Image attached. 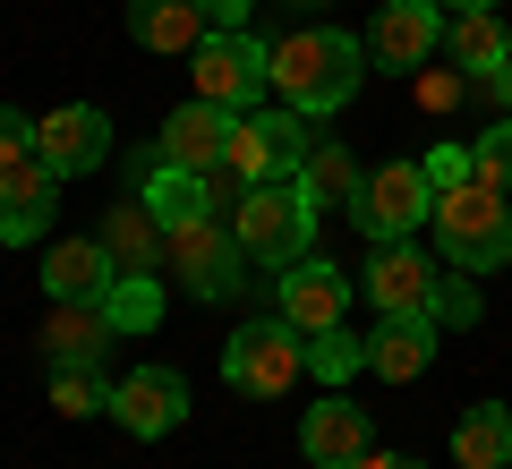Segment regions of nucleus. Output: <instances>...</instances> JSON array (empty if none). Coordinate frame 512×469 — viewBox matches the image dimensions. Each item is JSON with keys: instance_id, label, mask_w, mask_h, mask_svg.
I'll return each mask as SVG.
<instances>
[{"instance_id": "obj_20", "label": "nucleus", "mask_w": 512, "mask_h": 469, "mask_svg": "<svg viewBox=\"0 0 512 469\" xmlns=\"http://www.w3.org/2000/svg\"><path fill=\"white\" fill-rule=\"evenodd\" d=\"M128 35L146 52H197L214 18H205V0H128Z\"/></svg>"}, {"instance_id": "obj_8", "label": "nucleus", "mask_w": 512, "mask_h": 469, "mask_svg": "<svg viewBox=\"0 0 512 469\" xmlns=\"http://www.w3.org/2000/svg\"><path fill=\"white\" fill-rule=\"evenodd\" d=\"M265 52H274V43H256L248 26H214V35L188 52V60H197L188 77H197L205 103H222V111H256V94L274 86V77H265Z\"/></svg>"}, {"instance_id": "obj_37", "label": "nucleus", "mask_w": 512, "mask_h": 469, "mask_svg": "<svg viewBox=\"0 0 512 469\" xmlns=\"http://www.w3.org/2000/svg\"><path fill=\"white\" fill-rule=\"evenodd\" d=\"M436 9H444V18H453V9H504V0H436Z\"/></svg>"}, {"instance_id": "obj_28", "label": "nucleus", "mask_w": 512, "mask_h": 469, "mask_svg": "<svg viewBox=\"0 0 512 469\" xmlns=\"http://www.w3.org/2000/svg\"><path fill=\"white\" fill-rule=\"evenodd\" d=\"M103 307H111V325H120V333H154V316H163V282H154V273H120Z\"/></svg>"}, {"instance_id": "obj_21", "label": "nucleus", "mask_w": 512, "mask_h": 469, "mask_svg": "<svg viewBox=\"0 0 512 469\" xmlns=\"http://www.w3.org/2000/svg\"><path fill=\"white\" fill-rule=\"evenodd\" d=\"M94 239H103L111 273H154V265H163V222L146 214V197H137V205H111Z\"/></svg>"}, {"instance_id": "obj_10", "label": "nucleus", "mask_w": 512, "mask_h": 469, "mask_svg": "<svg viewBox=\"0 0 512 469\" xmlns=\"http://www.w3.org/2000/svg\"><path fill=\"white\" fill-rule=\"evenodd\" d=\"M359 290L376 299V316H436L444 273H427V256L410 248V239H384V248L359 265Z\"/></svg>"}, {"instance_id": "obj_35", "label": "nucleus", "mask_w": 512, "mask_h": 469, "mask_svg": "<svg viewBox=\"0 0 512 469\" xmlns=\"http://www.w3.org/2000/svg\"><path fill=\"white\" fill-rule=\"evenodd\" d=\"M350 469H427V461H410V452H359Z\"/></svg>"}, {"instance_id": "obj_34", "label": "nucleus", "mask_w": 512, "mask_h": 469, "mask_svg": "<svg viewBox=\"0 0 512 469\" xmlns=\"http://www.w3.org/2000/svg\"><path fill=\"white\" fill-rule=\"evenodd\" d=\"M470 94H478V103H504V111H512V60L478 69V77H470Z\"/></svg>"}, {"instance_id": "obj_4", "label": "nucleus", "mask_w": 512, "mask_h": 469, "mask_svg": "<svg viewBox=\"0 0 512 469\" xmlns=\"http://www.w3.org/2000/svg\"><path fill=\"white\" fill-rule=\"evenodd\" d=\"M308 376V333L291 325V316H256V325H239L231 342H222V384L248 401H282L291 384Z\"/></svg>"}, {"instance_id": "obj_16", "label": "nucleus", "mask_w": 512, "mask_h": 469, "mask_svg": "<svg viewBox=\"0 0 512 469\" xmlns=\"http://www.w3.org/2000/svg\"><path fill=\"white\" fill-rule=\"evenodd\" d=\"M299 452H308V469H350L359 452H376V418H367L359 401L325 393L308 418H299Z\"/></svg>"}, {"instance_id": "obj_5", "label": "nucleus", "mask_w": 512, "mask_h": 469, "mask_svg": "<svg viewBox=\"0 0 512 469\" xmlns=\"http://www.w3.org/2000/svg\"><path fill=\"white\" fill-rule=\"evenodd\" d=\"M163 273H180L188 299L222 307V299H239V282H248V248H239V231H222V214H205V222L163 231Z\"/></svg>"}, {"instance_id": "obj_29", "label": "nucleus", "mask_w": 512, "mask_h": 469, "mask_svg": "<svg viewBox=\"0 0 512 469\" xmlns=\"http://www.w3.org/2000/svg\"><path fill=\"white\" fill-rule=\"evenodd\" d=\"M470 163H478V188H495V197H512V111L487 128V137L470 145Z\"/></svg>"}, {"instance_id": "obj_15", "label": "nucleus", "mask_w": 512, "mask_h": 469, "mask_svg": "<svg viewBox=\"0 0 512 469\" xmlns=\"http://www.w3.org/2000/svg\"><path fill=\"white\" fill-rule=\"evenodd\" d=\"M137 197H146V214L163 222V231H180V222H205L222 205V180H214V171H180V163H163V154H146V163H137Z\"/></svg>"}, {"instance_id": "obj_17", "label": "nucleus", "mask_w": 512, "mask_h": 469, "mask_svg": "<svg viewBox=\"0 0 512 469\" xmlns=\"http://www.w3.org/2000/svg\"><path fill=\"white\" fill-rule=\"evenodd\" d=\"M35 154L60 171V180H77V171H94L111 154V120L94 103H60L52 120H35Z\"/></svg>"}, {"instance_id": "obj_9", "label": "nucleus", "mask_w": 512, "mask_h": 469, "mask_svg": "<svg viewBox=\"0 0 512 469\" xmlns=\"http://www.w3.org/2000/svg\"><path fill=\"white\" fill-rule=\"evenodd\" d=\"M111 418H120L128 435H180L188 427V376L180 367H128V376H111Z\"/></svg>"}, {"instance_id": "obj_31", "label": "nucleus", "mask_w": 512, "mask_h": 469, "mask_svg": "<svg viewBox=\"0 0 512 469\" xmlns=\"http://www.w3.org/2000/svg\"><path fill=\"white\" fill-rule=\"evenodd\" d=\"M470 316H478L470 273H444V290H436V325H470Z\"/></svg>"}, {"instance_id": "obj_6", "label": "nucleus", "mask_w": 512, "mask_h": 469, "mask_svg": "<svg viewBox=\"0 0 512 469\" xmlns=\"http://www.w3.org/2000/svg\"><path fill=\"white\" fill-rule=\"evenodd\" d=\"M316 154V128H308V111H248V120L231 128V154H222V171H231L239 188H256V180H299V163Z\"/></svg>"}, {"instance_id": "obj_32", "label": "nucleus", "mask_w": 512, "mask_h": 469, "mask_svg": "<svg viewBox=\"0 0 512 469\" xmlns=\"http://www.w3.org/2000/svg\"><path fill=\"white\" fill-rule=\"evenodd\" d=\"M427 180H436V197H444V188H461V180H478L470 145H436V154H427Z\"/></svg>"}, {"instance_id": "obj_38", "label": "nucleus", "mask_w": 512, "mask_h": 469, "mask_svg": "<svg viewBox=\"0 0 512 469\" xmlns=\"http://www.w3.org/2000/svg\"><path fill=\"white\" fill-rule=\"evenodd\" d=\"M291 9H316V0H291Z\"/></svg>"}, {"instance_id": "obj_27", "label": "nucleus", "mask_w": 512, "mask_h": 469, "mask_svg": "<svg viewBox=\"0 0 512 469\" xmlns=\"http://www.w3.org/2000/svg\"><path fill=\"white\" fill-rule=\"evenodd\" d=\"M359 367H367V342H359V333H342V325L308 333V376H316V384H350Z\"/></svg>"}, {"instance_id": "obj_23", "label": "nucleus", "mask_w": 512, "mask_h": 469, "mask_svg": "<svg viewBox=\"0 0 512 469\" xmlns=\"http://www.w3.org/2000/svg\"><path fill=\"white\" fill-rule=\"evenodd\" d=\"M444 60L453 69H495V60H512V35H504V9H453L444 18Z\"/></svg>"}, {"instance_id": "obj_25", "label": "nucleus", "mask_w": 512, "mask_h": 469, "mask_svg": "<svg viewBox=\"0 0 512 469\" xmlns=\"http://www.w3.org/2000/svg\"><path fill=\"white\" fill-rule=\"evenodd\" d=\"M299 188H308L316 205H342V214H350V205H359V188H367V171L350 163V145L316 137V154H308V163H299Z\"/></svg>"}, {"instance_id": "obj_3", "label": "nucleus", "mask_w": 512, "mask_h": 469, "mask_svg": "<svg viewBox=\"0 0 512 469\" xmlns=\"http://www.w3.org/2000/svg\"><path fill=\"white\" fill-rule=\"evenodd\" d=\"M436 248L453 273H504L512 256V197H495V188L461 180L436 197Z\"/></svg>"}, {"instance_id": "obj_7", "label": "nucleus", "mask_w": 512, "mask_h": 469, "mask_svg": "<svg viewBox=\"0 0 512 469\" xmlns=\"http://www.w3.org/2000/svg\"><path fill=\"white\" fill-rule=\"evenodd\" d=\"M350 222H359L367 239H410L419 222H436V180H427V163H376L359 188V205H350Z\"/></svg>"}, {"instance_id": "obj_26", "label": "nucleus", "mask_w": 512, "mask_h": 469, "mask_svg": "<svg viewBox=\"0 0 512 469\" xmlns=\"http://www.w3.org/2000/svg\"><path fill=\"white\" fill-rule=\"evenodd\" d=\"M52 410H60V418H94V410H111V376H103V359H69V367H52Z\"/></svg>"}, {"instance_id": "obj_1", "label": "nucleus", "mask_w": 512, "mask_h": 469, "mask_svg": "<svg viewBox=\"0 0 512 469\" xmlns=\"http://www.w3.org/2000/svg\"><path fill=\"white\" fill-rule=\"evenodd\" d=\"M376 69V60L359 52V35H342V26H291V35L265 52V77H274V94L291 111H308V120H325V111H342L350 94H359V77Z\"/></svg>"}, {"instance_id": "obj_12", "label": "nucleus", "mask_w": 512, "mask_h": 469, "mask_svg": "<svg viewBox=\"0 0 512 469\" xmlns=\"http://www.w3.org/2000/svg\"><path fill=\"white\" fill-rule=\"evenodd\" d=\"M350 290H359V282H350L342 265H325V256H299V265H282V273H274V307L291 316L299 333L342 325V316H350Z\"/></svg>"}, {"instance_id": "obj_36", "label": "nucleus", "mask_w": 512, "mask_h": 469, "mask_svg": "<svg viewBox=\"0 0 512 469\" xmlns=\"http://www.w3.org/2000/svg\"><path fill=\"white\" fill-rule=\"evenodd\" d=\"M205 18L214 26H248V0H205Z\"/></svg>"}, {"instance_id": "obj_19", "label": "nucleus", "mask_w": 512, "mask_h": 469, "mask_svg": "<svg viewBox=\"0 0 512 469\" xmlns=\"http://www.w3.org/2000/svg\"><path fill=\"white\" fill-rule=\"evenodd\" d=\"M43 359L69 367V359H103L111 342H120V325H111V307L103 299H52V316H43Z\"/></svg>"}, {"instance_id": "obj_22", "label": "nucleus", "mask_w": 512, "mask_h": 469, "mask_svg": "<svg viewBox=\"0 0 512 469\" xmlns=\"http://www.w3.org/2000/svg\"><path fill=\"white\" fill-rule=\"evenodd\" d=\"M111 256H103V239H60L52 256H43V290L52 299H111Z\"/></svg>"}, {"instance_id": "obj_18", "label": "nucleus", "mask_w": 512, "mask_h": 469, "mask_svg": "<svg viewBox=\"0 0 512 469\" xmlns=\"http://www.w3.org/2000/svg\"><path fill=\"white\" fill-rule=\"evenodd\" d=\"M436 316H376V333H367V376L384 384H410L436 367Z\"/></svg>"}, {"instance_id": "obj_11", "label": "nucleus", "mask_w": 512, "mask_h": 469, "mask_svg": "<svg viewBox=\"0 0 512 469\" xmlns=\"http://www.w3.org/2000/svg\"><path fill=\"white\" fill-rule=\"evenodd\" d=\"M436 52H444V9L436 0H384L376 9V26H367V60H376V69L419 77Z\"/></svg>"}, {"instance_id": "obj_14", "label": "nucleus", "mask_w": 512, "mask_h": 469, "mask_svg": "<svg viewBox=\"0 0 512 469\" xmlns=\"http://www.w3.org/2000/svg\"><path fill=\"white\" fill-rule=\"evenodd\" d=\"M52 205H60V171L43 163V154L0 163V239H9V248H26V239L52 231Z\"/></svg>"}, {"instance_id": "obj_13", "label": "nucleus", "mask_w": 512, "mask_h": 469, "mask_svg": "<svg viewBox=\"0 0 512 469\" xmlns=\"http://www.w3.org/2000/svg\"><path fill=\"white\" fill-rule=\"evenodd\" d=\"M248 120V111H222V103H180L163 120V137H154V154L163 163H180V171H222V154H231V128Z\"/></svg>"}, {"instance_id": "obj_24", "label": "nucleus", "mask_w": 512, "mask_h": 469, "mask_svg": "<svg viewBox=\"0 0 512 469\" xmlns=\"http://www.w3.org/2000/svg\"><path fill=\"white\" fill-rule=\"evenodd\" d=\"M453 461H461V469H504V461H512V410H504V401H478V410H461V427H453Z\"/></svg>"}, {"instance_id": "obj_30", "label": "nucleus", "mask_w": 512, "mask_h": 469, "mask_svg": "<svg viewBox=\"0 0 512 469\" xmlns=\"http://www.w3.org/2000/svg\"><path fill=\"white\" fill-rule=\"evenodd\" d=\"M419 103H427V111L470 103V69H419Z\"/></svg>"}, {"instance_id": "obj_2", "label": "nucleus", "mask_w": 512, "mask_h": 469, "mask_svg": "<svg viewBox=\"0 0 512 469\" xmlns=\"http://www.w3.org/2000/svg\"><path fill=\"white\" fill-rule=\"evenodd\" d=\"M316 214H325V205L299 180H256V188H239L231 231H239V248H248V265L282 273V265H299V256H316Z\"/></svg>"}, {"instance_id": "obj_33", "label": "nucleus", "mask_w": 512, "mask_h": 469, "mask_svg": "<svg viewBox=\"0 0 512 469\" xmlns=\"http://www.w3.org/2000/svg\"><path fill=\"white\" fill-rule=\"evenodd\" d=\"M35 154V120L26 111H0V163H26Z\"/></svg>"}]
</instances>
